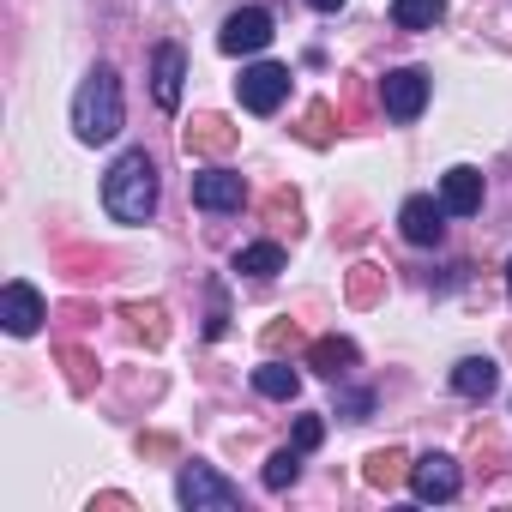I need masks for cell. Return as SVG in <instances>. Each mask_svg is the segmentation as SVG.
<instances>
[{"label":"cell","instance_id":"1","mask_svg":"<svg viewBox=\"0 0 512 512\" xmlns=\"http://www.w3.org/2000/svg\"><path fill=\"white\" fill-rule=\"evenodd\" d=\"M103 205L115 223H151L157 211V163L145 151H121L115 169L103 175Z\"/></svg>","mask_w":512,"mask_h":512},{"label":"cell","instance_id":"2","mask_svg":"<svg viewBox=\"0 0 512 512\" xmlns=\"http://www.w3.org/2000/svg\"><path fill=\"white\" fill-rule=\"evenodd\" d=\"M73 133L85 145H109L121 133V79L115 67H91V79L73 97Z\"/></svg>","mask_w":512,"mask_h":512},{"label":"cell","instance_id":"3","mask_svg":"<svg viewBox=\"0 0 512 512\" xmlns=\"http://www.w3.org/2000/svg\"><path fill=\"white\" fill-rule=\"evenodd\" d=\"M175 500H181L187 512H229V506H241V488H235L229 476H217L211 464H187V470L175 476Z\"/></svg>","mask_w":512,"mask_h":512},{"label":"cell","instance_id":"4","mask_svg":"<svg viewBox=\"0 0 512 512\" xmlns=\"http://www.w3.org/2000/svg\"><path fill=\"white\" fill-rule=\"evenodd\" d=\"M235 97H241V109H247V115H272V109L290 97V67H278V61L247 67V73L235 79Z\"/></svg>","mask_w":512,"mask_h":512},{"label":"cell","instance_id":"5","mask_svg":"<svg viewBox=\"0 0 512 512\" xmlns=\"http://www.w3.org/2000/svg\"><path fill=\"white\" fill-rule=\"evenodd\" d=\"M272 37H278V31H272V13H266V7H241V13L223 19L217 49H223V55H260Z\"/></svg>","mask_w":512,"mask_h":512},{"label":"cell","instance_id":"6","mask_svg":"<svg viewBox=\"0 0 512 512\" xmlns=\"http://www.w3.org/2000/svg\"><path fill=\"white\" fill-rule=\"evenodd\" d=\"M380 109H386L392 121H416V115L428 109V73H422V67L386 73V79H380Z\"/></svg>","mask_w":512,"mask_h":512},{"label":"cell","instance_id":"7","mask_svg":"<svg viewBox=\"0 0 512 512\" xmlns=\"http://www.w3.org/2000/svg\"><path fill=\"white\" fill-rule=\"evenodd\" d=\"M398 229H404L410 247H440V235H446V205L428 199V193H410V199L398 205Z\"/></svg>","mask_w":512,"mask_h":512},{"label":"cell","instance_id":"8","mask_svg":"<svg viewBox=\"0 0 512 512\" xmlns=\"http://www.w3.org/2000/svg\"><path fill=\"white\" fill-rule=\"evenodd\" d=\"M410 488H416V500H452V494L464 488L458 458H446V452H422V458H410Z\"/></svg>","mask_w":512,"mask_h":512},{"label":"cell","instance_id":"9","mask_svg":"<svg viewBox=\"0 0 512 512\" xmlns=\"http://www.w3.org/2000/svg\"><path fill=\"white\" fill-rule=\"evenodd\" d=\"M0 320H7V332H13V338H31V332L49 320V302L37 296V284L13 278L7 290H0Z\"/></svg>","mask_w":512,"mask_h":512},{"label":"cell","instance_id":"10","mask_svg":"<svg viewBox=\"0 0 512 512\" xmlns=\"http://www.w3.org/2000/svg\"><path fill=\"white\" fill-rule=\"evenodd\" d=\"M241 145V133L223 121V115H193L187 127H181V151L187 157H229Z\"/></svg>","mask_w":512,"mask_h":512},{"label":"cell","instance_id":"11","mask_svg":"<svg viewBox=\"0 0 512 512\" xmlns=\"http://www.w3.org/2000/svg\"><path fill=\"white\" fill-rule=\"evenodd\" d=\"M181 79H187V55H181L175 43H163V49L151 55V97H157L163 115H175V103H181Z\"/></svg>","mask_w":512,"mask_h":512},{"label":"cell","instance_id":"12","mask_svg":"<svg viewBox=\"0 0 512 512\" xmlns=\"http://www.w3.org/2000/svg\"><path fill=\"white\" fill-rule=\"evenodd\" d=\"M241 199H247L241 175H229V169L193 175V205H199V211H241Z\"/></svg>","mask_w":512,"mask_h":512},{"label":"cell","instance_id":"13","mask_svg":"<svg viewBox=\"0 0 512 512\" xmlns=\"http://www.w3.org/2000/svg\"><path fill=\"white\" fill-rule=\"evenodd\" d=\"M440 205H446L452 217H476V211H482V169H470V163L446 169V175H440Z\"/></svg>","mask_w":512,"mask_h":512},{"label":"cell","instance_id":"14","mask_svg":"<svg viewBox=\"0 0 512 512\" xmlns=\"http://www.w3.org/2000/svg\"><path fill=\"white\" fill-rule=\"evenodd\" d=\"M121 314H127V332H133L145 350H163V344H169V308H163V302H127Z\"/></svg>","mask_w":512,"mask_h":512},{"label":"cell","instance_id":"15","mask_svg":"<svg viewBox=\"0 0 512 512\" xmlns=\"http://www.w3.org/2000/svg\"><path fill=\"white\" fill-rule=\"evenodd\" d=\"M308 362H314L326 380H344V374L356 368V344H350V338H314V344H308Z\"/></svg>","mask_w":512,"mask_h":512},{"label":"cell","instance_id":"16","mask_svg":"<svg viewBox=\"0 0 512 512\" xmlns=\"http://www.w3.org/2000/svg\"><path fill=\"white\" fill-rule=\"evenodd\" d=\"M494 386H500V374H494L488 356H464V362L452 368V392H458V398H488Z\"/></svg>","mask_w":512,"mask_h":512},{"label":"cell","instance_id":"17","mask_svg":"<svg viewBox=\"0 0 512 512\" xmlns=\"http://www.w3.org/2000/svg\"><path fill=\"white\" fill-rule=\"evenodd\" d=\"M344 296H350V308H380L386 302V272L380 266H350V278H344Z\"/></svg>","mask_w":512,"mask_h":512},{"label":"cell","instance_id":"18","mask_svg":"<svg viewBox=\"0 0 512 512\" xmlns=\"http://www.w3.org/2000/svg\"><path fill=\"white\" fill-rule=\"evenodd\" d=\"M253 392H260V398H278V404H290V398L302 392V374H296L290 362H266V368H253Z\"/></svg>","mask_w":512,"mask_h":512},{"label":"cell","instance_id":"19","mask_svg":"<svg viewBox=\"0 0 512 512\" xmlns=\"http://www.w3.org/2000/svg\"><path fill=\"white\" fill-rule=\"evenodd\" d=\"M362 476H368V488H398V482L410 476V458H404L398 446H380V452H368Z\"/></svg>","mask_w":512,"mask_h":512},{"label":"cell","instance_id":"20","mask_svg":"<svg viewBox=\"0 0 512 512\" xmlns=\"http://www.w3.org/2000/svg\"><path fill=\"white\" fill-rule=\"evenodd\" d=\"M446 19V0H392V25L398 31H434Z\"/></svg>","mask_w":512,"mask_h":512},{"label":"cell","instance_id":"21","mask_svg":"<svg viewBox=\"0 0 512 512\" xmlns=\"http://www.w3.org/2000/svg\"><path fill=\"white\" fill-rule=\"evenodd\" d=\"M235 272H247V278H278V272H284V247H278V241L241 247V253H235Z\"/></svg>","mask_w":512,"mask_h":512},{"label":"cell","instance_id":"22","mask_svg":"<svg viewBox=\"0 0 512 512\" xmlns=\"http://www.w3.org/2000/svg\"><path fill=\"white\" fill-rule=\"evenodd\" d=\"M55 356H61V368H67V386H73V392L85 398V392L97 386V356H91L85 344H61Z\"/></svg>","mask_w":512,"mask_h":512},{"label":"cell","instance_id":"23","mask_svg":"<svg viewBox=\"0 0 512 512\" xmlns=\"http://www.w3.org/2000/svg\"><path fill=\"white\" fill-rule=\"evenodd\" d=\"M296 476H302V446H284V452L266 458V488H272V494H284Z\"/></svg>","mask_w":512,"mask_h":512},{"label":"cell","instance_id":"24","mask_svg":"<svg viewBox=\"0 0 512 512\" xmlns=\"http://www.w3.org/2000/svg\"><path fill=\"white\" fill-rule=\"evenodd\" d=\"M266 223H278V229H290V235H302V199H296L290 187H278V193L266 199Z\"/></svg>","mask_w":512,"mask_h":512},{"label":"cell","instance_id":"25","mask_svg":"<svg viewBox=\"0 0 512 512\" xmlns=\"http://www.w3.org/2000/svg\"><path fill=\"white\" fill-rule=\"evenodd\" d=\"M332 121H338V109H332V103H314V109L302 115V139L326 151V145H332Z\"/></svg>","mask_w":512,"mask_h":512},{"label":"cell","instance_id":"26","mask_svg":"<svg viewBox=\"0 0 512 512\" xmlns=\"http://www.w3.org/2000/svg\"><path fill=\"white\" fill-rule=\"evenodd\" d=\"M260 344H266V356H278V350H296V344H302V326H296V320H272V326L260 332Z\"/></svg>","mask_w":512,"mask_h":512},{"label":"cell","instance_id":"27","mask_svg":"<svg viewBox=\"0 0 512 512\" xmlns=\"http://www.w3.org/2000/svg\"><path fill=\"white\" fill-rule=\"evenodd\" d=\"M320 440H326V422H320V416H302V422H296V446H302V452H314Z\"/></svg>","mask_w":512,"mask_h":512},{"label":"cell","instance_id":"28","mask_svg":"<svg viewBox=\"0 0 512 512\" xmlns=\"http://www.w3.org/2000/svg\"><path fill=\"white\" fill-rule=\"evenodd\" d=\"M338 410H344V416H350V422H362V416H368V410H374V398H368V392H350V398H344V404H338Z\"/></svg>","mask_w":512,"mask_h":512},{"label":"cell","instance_id":"29","mask_svg":"<svg viewBox=\"0 0 512 512\" xmlns=\"http://www.w3.org/2000/svg\"><path fill=\"white\" fill-rule=\"evenodd\" d=\"M139 452H151V458H169V452H175V440H169V434H145V440H139Z\"/></svg>","mask_w":512,"mask_h":512},{"label":"cell","instance_id":"30","mask_svg":"<svg viewBox=\"0 0 512 512\" xmlns=\"http://www.w3.org/2000/svg\"><path fill=\"white\" fill-rule=\"evenodd\" d=\"M308 7H314V13H338V7H344V0H308Z\"/></svg>","mask_w":512,"mask_h":512},{"label":"cell","instance_id":"31","mask_svg":"<svg viewBox=\"0 0 512 512\" xmlns=\"http://www.w3.org/2000/svg\"><path fill=\"white\" fill-rule=\"evenodd\" d=\"M506 296H512V266H506Z\"/></svg>","mask_w":512,"mask_h":512},{"label":"cell","instance_id":"32","mask_svg":"<svg viewBox=\"0 0 512 512\" xmlns=\"http://www.w3.org/2000/svg\"><path fill=\"white\" fill-rule=\"evenodd\" d=\"M506 350H512V332H506Z\"/></svg>","mask_w":512,"mask_h":512}]
</instances>
